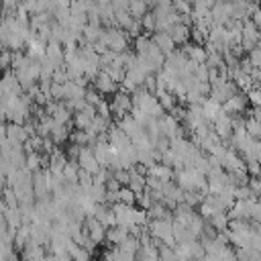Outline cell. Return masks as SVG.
<instances>
[{"label": "cell", "mask_w": 261, "mask_h": 261, "mask_svg": "<svg viewBox=\"0 0 261 261\" xmlns=\"http://www.w3.org/2000/svg\"><path fill=\"white\" fill-rule=\"evenodd\" d=\"M94 84H96V90H98L100 94H112V92L116 90V82H114V80H112L104 69L96 75Z\"/></svg>", "instance_id": "cell-3"}, {"label": "cell", "mask_w": 261, "mask_h": 261, "mask_svg": "<svg viewBox=\"0 0 261 261\" xmlns=\"http://www.w3.org/2000/svg\"><path fill=\"white\" fill-rule=\"evenodd\" d=\"M141 24H143V29H145L147 33H153V31L157 29V18H155V14H153V12H147V14L141 18Z\"/></svg>", "instance_id": "cell-6"}, {"label": "cell", "mask_w": 261, "mask_h": 261, "mask_svg": "<svg viewBox=\"0 0 261 261\" xmlns=\"http://www.w3.org/2000/svg\"><path fill=\"white\" fill-rule=\"evenodd\" d=\"M186 55L192 59V61H196V63H204L206 61V57H208V53L202 49V45H186Z\"/></svg>", "instance_id": "cell-5"}, {"label": "cell", "mask_w": 261, "mask_h": 261, "mask_svg": "<svg viewBox=\"0 0 261 261\" xmlns=\"http://www.w3.org/2000/svg\"><path fill=\"white\" fill-rule=\"evenodd\" d=\"M251 102L255 104V106H261V88H255V90H251Z\"/></svg>", "instance_id": "cell-7"}, {"label": "cell", "mask_w": 261, "mask_h": 261, "mask_svg": "<svg viewBox=\"0 0 261 261\" xmlns=\"http://www.w3.org/2000/svg\"><path fill=\"white\" fill-rule=\"evenodd\" d=\"M126 10L130 12V16H133V18H139V20H141V18L149 12V4H147L145 0H130Z\"/></svg>", "instance_id": "cell-4"}, {"label": "cell", "mask_w": 261, "mask_h": 261, "mask_svg": "<svg viewBox=\"0 0 261 261\" xmlns=\"http://www.w3.org/2000/svg\"><path fill=\"white\" fill-rule=\"evenodd\" d=\"M151 39H153V43L157 45V49H161L165 55H169V53H173V51H175V41L171 39V35H169V33H165V31H157Z\"/></svg>", "instance_id": "cell-1"}, {"label": "cell", "mask_w": 261, "mask_h": 261, "mask_svg": "<svg viewBox=\"0 0 261 261\" xmlns=\"http://www.w3.org/2000/svg\"><path fill=\"white\" fill-rule=\"evenodd\" d=\"M167 33L171 35V39L175 41V45H177V43H179V45H186V43L190 41V37H192V29H190L188 24H184V22L173 24Z\"/></svg>", "instance_id": "cell-2"}]
</instances>
